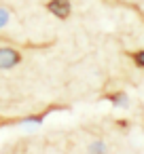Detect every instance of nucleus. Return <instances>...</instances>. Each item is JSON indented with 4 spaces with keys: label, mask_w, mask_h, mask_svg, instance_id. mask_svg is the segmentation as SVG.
I'll return each instance as SVG.
<instances>
[{
    "label": "nucleus",
    "mask_w": 144,
    "mask_h": 154,
    "mask_svg": "<svg viewBox=\"0 0 144 154\" xmlns=\"http://www.w3.org/2000/svg\"><path fill=\"white\" fill-rule=\"evenodd\" d=\"M47 11L53 13L57 19H68L72 7H70V0H49V2H47Z\"/></svg>",
    "instance_id": "nucleus-1"
},
{
    "label": "nucleus",
    "mask_w": 144,
    "mask_h": 154,
    "mask_svg": "<svg viewBox=\"0 0 144 154\" xmlns=\"http://www.w3.org/2000/svg\"><path fill=\"white\" fill-rule=\"evenodd\" d=\"M131 59L136 61V66H138V68H142V70H144V49H142V51L131 53Z\"/></svg>",
    "instance_id": "nucleus-3"
},
{
    "label": "nucleus",
    "mask_w": 144,
    "mask_h": 154,
    "mask_svg": "<svg viewBox=\"0 0 144 154\" xmlns=\"http://www.w3.org/2000/svg\"><path fill=\"white\" fill-rule=\"evenodd\" d=\"M110 99H112V103H117V106H121V103H125V95H123V93H117V95H110Z\"/></svg>",
    "instance_id": "nucleus-6"
},
{
    "label": "nucleus",
    "mask_w": 144,
    "mask_h": 154,
    "mask_svg": "<svg viewBox=\"0 0 144 154\" xmlns=\"http://www.w3.org/2000/svg\"><path fill=\"white\" fill-rule=\"evenodd\" d=\"M7 21H9V11L7 9H0V28L7 26Z\"/></svg>",
    "instance_id": "nucleus-5"
},
{
    "label": "nucleus",
    "mask_w": 144,
    "mask_h": 154,
    "mask_svg": "<svg viewBox=\"0 0 144 154\" xmlns=\"http://www.w3.org/2000/svg\"><path fill=\"white\" fill-rule=\"evenodd\" d=\"M104 150H106V146H104L102 141H93V143H91V152H93V154H104Z\"/></svg>",
    "instance_id": "nucleus-4"
},
{
    "label": "nucleus",
    "mask_w": 144,
    "mask_h": 154,
    "mask_svg": "<svg viewBox=\"0 0 144 154\" xmlns=\"http://www.w3.org/2000/svg\"><path fill=\"white\" fill-rule=\"evenodd\" d=\"M19 61H21V55H19V51H15V49H9V47H2V49H0V70H9V68H15Z\"/></svg>",
    "instance_id": "nucleus-2"
}]
</instances>
